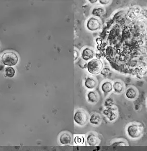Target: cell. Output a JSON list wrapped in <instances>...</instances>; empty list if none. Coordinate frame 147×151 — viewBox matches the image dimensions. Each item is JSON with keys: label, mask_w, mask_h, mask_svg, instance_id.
<instances>
[{"label": "cell", "mask_w": 147, "mask_h": 151, "mask_svg": "<svg viewBox=\"0 0 147 151\" xmlns=\"http://www.w3.org/2000/svg\"><path fill=\"white\" fill-rule=\"evenodd\" d=\"M87 69L89 73L97 75L103 69V63L99 59H92L87 64Z\"/></svg>", "instance_id": "obj_1"}, {"label": "cell", "mask_w": 147, "mask_h": 151, "mask_svg": "<svg viewBox=\"0 0 147 151\" xmlns=\"http://www.w3.org/2000/svg\"><path fill=\"white\" fill-rule=\"evenodd\" d=\"M2 62L5 65L14 66L18 62L17 55L13 52H8L4 53L2 57Z\"/></svg>", "instance_id": "obj_2"}, {"label": "cell", "mask_w": 147, "mask_h": 151, "mask_svg": "<svg viewBox=\"0 0 147 151\" xmlns=\"http://www.w3.org/2000/svg\"><path fill=\"white\" fill-rule=\"evenodd\" d=\"M74 120L76 124L80 126H84L87 123L88 116L84 110L82 109H79L74 114Z\"/></svg>", "instance_id": "obj_3"}, {"label": "cell", "mask_w": 147, "mask_h": 151, "mask_svg": "<svg viewBox=\"0 0 147 151\" xmlns=\"http://www.w3.org/2000/svg\"><path fill=\"white\" fill-rule=\"evenodd\" d=\"M127 134L130 138H139L143 134V128L136 124H131L127 128Z\"/></svg>", "instance_id": "obj_4"}, {"label": "cell", "mask_w": 147, "mask_h": 151, "mask_svg": "<svg viewBox=\"0 0 147 151\" xmlns=\"http://www.w3.org/2000/svg\"><path fill=\"white\" fill-rule=\"evenodd\" d=\"M101 24L98 19L95 18H91L86 23V27L91 32L97 31L101 28Z\"/></svg>", "instance_id": "obj_5"}, {"label": "cell", "mask_w": 147, "mask_h": 151, "mask_svg": "<svg viewBox=\"0 0 147 151\" xmlns=\"http://www.w3.org/2000/svg\"><path fill=\"white\" fill-rule=\"evenodd\" d=\"M94 55V53L91 49L86 48L82 50L81 53V59L84 61H87L91 60Z\"/></svg>", "instance_id": "obj_6"}, {"label": "cell", "mask_w": 147, "mask_h": 151, "mask_svg": "<svg viewBox=\"0 0 147 151\" xmlns=\"http://www.w3.org/2000/svg\"><path fill=\"white\" fill-rule=\"evenodd\" d=\"M86 142L90 146H95L99 144V137L94 134H90L86 137Z\"/></svg>", "instance_id": "obj_7"}, {"label": "cell", "mask_w": 147, "mask_h": 151, "mask_svg": "<svg viewBox=\"0 0 147 151\" xmlns=\"http://www.w3.org/2000/svg\"><path fill=\"white\" fill-rule=\"evenodd\" d=\"M101 90L105 94H108L113 90V86L110 81H105L101 86Z\"/></svg>", "instance_id": "obj_8"}, {"label": "cell", "mask_w": 147, "mask_h": 151, "mask_svg": "<svg viewBox=\"0 0 147 151\" xmlns=\"http://www.w3.org/2000/svg\"><path fill=\"white\" fill-rule=\"evenodd\" d=\"M97 85V82L96 80L91 77L86 78L84 81V86L88 89L92 90L96 87Z\"/></svg>", "instance_id": "obj_9"}, {"label": "cell", "mask_w": 147, "mask_h": 151, "mask_svg": "<svg viewBox=\"0 0 147 151\" xmlns=\"http://www.w3.org/2000/svg\"><path fill=\"white\" fill-rule=\"evenodd\" d=\"M125 96L127 99L133 100L136 98L137 96V92L136 90L133 88H129L126 90L125 92Z\"/></svg>", "instance_id": "obj_10"}, {"label": "cell", "mask_w": 147, "mask_h": 151, "mask_svg": "<svg viewBox=\"0 0 147 151\" xmlns=\"http://www.w3.org/2000/svg\"><path fill=\"white\" fill-rule=\"evenodd\" d=\"M113 86V90L114 92L117 94H121L124 90V86L122 82L119 81H116L114 82Z\"/></svg>", "instance_id": "obj_11"}, {"label": "cell", "mask_w": 147, "mask_h": 151, "mask_svg": "<svg viewBox=\"0 0 147 151\" xmlns=\"http://www.w3.org/2000/svg\"><path fill=\"white\" fill-rule=\"evenodd\" d=\"M59 140L62 145H66L70 144L71 143V136L68 133H64L60 136Z\"/></svg>", "instance_id": "obj_12"}, {"label": "cell", "mask_w": 147, "mask_h": 151, "mask_svg": "<svg viewBox=\"0 0 147 151\" xmlns=\"http://www.w3.org/2000/svg\"><path fill=\"white\" fill-rule=\"evenodd\" d=\"M90 122L91 124L98 125L101 123V117L97 113H93L91 116Z\"/></svg>", "instance_id": "obj_13"}, {"label": "cell", "mask_w": 147, "mask_h": 151, "mask_svg": "<svg viewBox=\"0 0 147 151\" xmlns=\"http://www.w3.org/2000/svg\"><path fill=\"white\" fill-rule=\"evenodd\" d=\"M87 99L89 102L91 103H96L99 100V97L97 93L94 91H90L87 94Z\"/></svg>", "instance_id": "obj_14"}, {"label": "cell", "mask_w": 147, "mask_h": 151, "mask_svg": "<svg viewBox=\"0 0 147 151\" xmlns=\"http://www.w3.org/2000/svg\"><path fill=\"white\" fill-rule=\"evenodd\" d=\"M92 14L96 17H101L104 14V9L101 7H98L93 9Z\"/></svg>", "instance_id": "obj_15"}, {"label": "cell", "mask_w": 147, "mask_h": 151, "mask_svg": "<svg viewBox=\"0 0 147 151\" xmlns=\"http://www.w3.org/2000/svg\"><path fill=\"white\" fill-rule=\"evenodd\" d=\"M15 70L13 68V67H8L6 68L5 69V73H6V75L12 78L15 75Z\"/></svg>", "instance_id": "obj_16"}, {"label": "cell", "mask_w": 147, "mask_h": 151, "mask_svg": "<svg viewBox=\"0 0 147 151\" xmlns=\"http://www.w3.org/2000/svg\"><path fill=\"white\" fill-rule=\"evenodd\" d=\"M86 61H84L83 59H79V60L78 62V65H79V66L81 68H86L87 67V64L86 63Z\"/></svg>", "instance_id": "obj_17"}, {"label": "cell", "mask_w": 147, "mask_h": 151, "mask_svg": "<svg viewBox=\"0 0 147 151\" xmlns=\"http://www.w3.org/2000/svg\"><path fill=\"white\" fill-rule=\"evenodd\" d=\"M113 104H114V101H113L112 99L108 98L106 100L105 103V106L111 107L113 105Z\"/></svg>", "instance_id": "obj_18"}, {"label": "cell", "mask_w": 147, "mask_h": 151, "mask_svg": "<svg viewBox=\"0 0 147 151\" xmlns=\"http://www.w3.org/2000/svg\"><path fill=\"white\" fill-rule=\"evenodd\" d=\"M110 69L107 68H105L102 69V70L101 71V74L102 75L104 76H106L108 75L109 73H110Z\"/></svg>", "instance_id": "obj_19"}, {"label": "cell", "mask_w": 147, "mask_h": 151, "mask_svg": "<svg viewBox=\"0 0 147 151\" xmlns=\"http://www.w3.org/2000/svg\"><path fill=\"white\" fill-rule=\"evenodd\" d=\"M99 3L103 5H107L109 3V1H107V0H99Z\"/></svg>", "instance_id": "obj_20"}, {"label": "cell", "mask_w": 147, "mask_h": 151, "mask_svg": "<svg viewBox=\"0 0 147 151\" xmlns=\"http://www.w3.org/2000/svg\"><path fill=\"white\" fill-rule=\"evenodd\" d=\"M78 53L76 50H74V60L76 61L77 59L78 58Z\"/></svg>", "instance_id": "obj_21"}, {"label": "cell", "mask_w": 147, "mask_h": 151, "mask_svg": "<svg viewBox=\"0 0 147 151\" xmlns=\"http://www.w3.org/2000/svg\"><path fill=\"white\" fill-rule=\"evenodd\" d=\"M96 42L99 45H101L102 44V40H101L100 38H97L96 39Z\"/></svg>", "instance_id": "obj_22"}, {"label": "cell", "mask_w": 147, "mask_h": 151, "mask_svg": "<svg viewBox=\"0 0 147 151\" xmlns=\"http://www.w3.org/2000/svg\"><path fill=\"white\" fill-rule=\"evenodd\" d=\"M113 145H125L124 142H123L115 143L114 144H113Z\"/></svg>", "instance_id": "obj_23"}, {"label": "cell", "mask_w": 147, "mask_h": 151, "mask_svg": "<svg viewBox=\"0 0 147 151\" xmlns=\"http://www.w3.org/2000/svg\"><path fill=\"white\" fill-rule=\"evenodd\" d=\"M89 1L90 3H91V4H94V3L97 2V0H89Z\"/></svg>", "instance_id": "obj_24"}, {"label": "cell", "mask_w": 147, "mask_h": 151, "mask_svg": "<svg viewBox=\"0 0 147 151\" xmlns=\"http://www.w3.org/2000/svg\"></svg>", "instance_id": "obj_25"}]
</instances>
